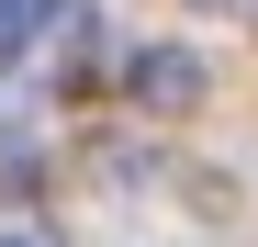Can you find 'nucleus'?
Here are the masks:
<instances>
[{
    "mask_svg": "<svg viewBox=\"0 0 258 247\" xmlns=\"http://www.w3.org/2000/svg\"><path fill=\"white\" fill-rule=\"evenodd\" d=\"M0 247H56V236H34V225H12V236H0Z\"/></svg>",
    "mask_w": 258,
    "mask_h": 247,
    "instance_id": "nucleus-3",
    "label": "nucleus"
},
{
    "mask_svg": "<svg viewBox=\"0 0 258 247\" xmlns=\"http://www.w3.org/2000/svg\"><path fill=\"white\" fill-rule=\"evenodd\" d=\"M135 101H146V112H191V101H202V56H191V45H146V56H135Z\"/></svg>",
    "mask_w": 258,
    "mask_h": 247,
    "instance_id": "nucleus-1",
    "label": "nucleus"
},
{
    "mask_svg": "<svg viewBox=\"0 0 258 247\" xmlns=\"http://www.w3.org/2000/svg\"><path fill=\"white\" fill-rule=\"evenodd\" d=\"M45 23H56V0H0V56L45 45Z\"/></svg>",
    "mask_w": 258,
    "mask_h": 247,
    "instance_id": "nucleus-2",
    "label": "nucleus"
}]
</instances>
